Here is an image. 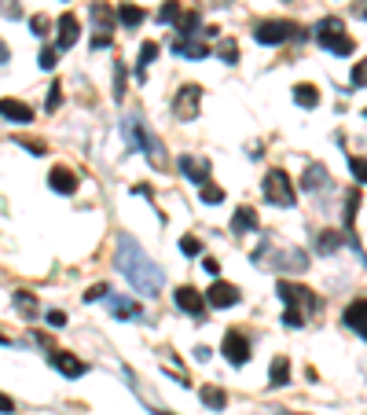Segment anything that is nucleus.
I'll return each mask as SVG.
<instances>
[{"label":"nucleus","instance_id":"2f4dec72","mask_svg":"<svg viewBox=\"0 0 367 415\" xmlns=\"http://www.w3.org/2000/svg\"><path fill=\"white\" fill-rule=\"evenodd\" d=\"M15 305L22 309V316H37V302H33L30 291H19V294H15Z\"/></svg>","mask_w":367,"mask_h":415},{"label":"nucleus","instance_id":"412c9836","mask_svg":"<svg viewBox=\"0 0 367 415\" xmlns=\"http://www.w3.org/2000/svg\"><path fill=\"white\" fill-rule=\"evenodd\" d=\"M301 188H305V191H323V188H327V170H323L320 162H312L309 170H305V180H301Z\"/></svg>","mask_w":367,"mask_h":415},{"label":"nucleus","instance_id":"e433bc0d","mask_svg":"<svg viewBox=\"0 0 367 415\" xmlns=\"http://www.w3.org/2000/svg\"><path fill=\"white\" fill-rule=\"evenodd\" d=\"M30 30H33L37 37H44V33L51 30V19H44V15H33V19H30Z\"/></svg>","mask_w":367,"mask_h":415},{"label":"nucleus","instance_id":"423d86ee","mask_svg":"<svg viewBox=\"0 0 367 415\" xmlns=\"http://www.w3.org/2000/svg\"><path fill=\"white\" fill-rule=\"evenodd\" d=\"M279 298H283L286 309H294V313H301V309L316 313V309H320L316 294H312L309 287H301V283H279Z\"/></svg>","mask_w":367,"mask_h":415},{"label":"nucleus","instance_id":"c85d7f7f","mask_svg":"<svg viewBox=\"0 0 367 415\" xmlns=\"http://www.w3.org/2000/svg\"><path fill=\"white\" fill-rule=\"evenodd\" d=\"M338 246H342V236H338V231H323L320 243H316V250H320V254H334Z\"/></svg>","mask_w":367,"mask_h":415},{"label":"nucleus","instance_id":"2eb2a0df","mask_svg":"<svg viewBox=\"0 0 367 415\" xmlns=\"http://www.w3.org/2000/svg\"><path fill=\"white\" fill-rule=\"evenodd\" d=\"M51 368H56L59 375H67V379H81V375L88 371L85 360H77L74 353H51Z\"/></svg>","mask_w":367,"mask_h":415},{"label":"nucleus","instance_id":"7c9ffc66","mask_svg":"<svg viewBox=\"0 0 367 415\" xmlns=\"http://www.w3.org/2000/svg\"><path fill=\"white\" fill-rule=\"evenodd\" d=\"M357 210H360V191H349V195H345V228H352Z\"/></svg>","mask_w":367,"mask_h":415},{"label":"nucleus","instance_id":"6e6552de","mask_svg":"<svg viewBox=\"0 0 367 415\" xmlns=\"http://www.w3.org/2000/svg\"><path fill=\"white\" fill-rule=\"evenodd\" d=\"M220 353H225L235 368H243L246 360H250V339H246L239 327H231V331L225 334V342H220Z\"/></svg>","mask_w":367,"mask_h":415},{"label":"nucleus","instance_id":"09e8293b","mask_svg":"<svg viewBox=\"0 0 367 415\" xmlns=\"http://www.w3.org/2000/svg\"><path fill=\"white\" fill-rule=\"evenodd\" d=\"M279 415H301V412H279Z\"/></svg>","mask_w":367,"mask_h":415},{"label":"nucleus","instance_id":"f8f14e48","mask_svg":"<svg viewBox=\"0 0 367 415\" xmlns=\"http://www.w3.org/2000/svg\"><path fill=\"white\" fill-rule=\"evenodd\" d=\"M177 309L180 313H191V316H202L206 313V298L184 283V287H177Z\"/></svg>","mask_w":367,"mask_h":415},{"label":"nucleus","instance_id":"a19ab883","mask_svg":"<svg viewBox=\"0 0 367 415\" xmlns=\"http://www.w3.org/2000/svg\"><path fill=\"white\" fill-rule=\"evenodd\" d=\"M283 323H286V327H301V323H305V316H301V313H294V309H286V313H283Z\"/></svg>","mask_w":367,"mask_h":415},{"label":"nucleus","instance_id":"f03ea898","mask_svg":"<svg viewBox=\"0 0 367 415\" xmlns=\"http://www.w3.org/2000/svg\"><path fill=\"white\" fill-rule=\"evenodd\" d=\"M122 129H125L129 147H133V151H143L151 165H165V147H162V140L147 129V122H143V118H125Z\"/></svg>","mask_w":367,"mask_h":415},{"label":"nucleus","instance_id":"c9c22d12","mask_svg":"<svg viewBox=\"0 0 367 415\" xmlns=\"http://www.w3.org/2000/svg\"><path fill=\"white\" fill-rule=\"evenodd\" d=\"M349 170L357 177V184H367V158H349Z\"/></svg>","mask_w":367,"mask_h":415},{"label":"nucleus","instance_id":"f3484780","mask_svg":"<svg viewBox=\"0 0 367 415\" xmlns=\"http://www.w3.org/2000/svg\"><path fill=\"white\" fill-rule=\"evenodd\" d=\"M180 170H184V177H188V180H195L199 188L209 180V162H206V158H191V154H184V158H180Z\"/></svg>","mask_w":367,"mask_h":415},{"label":"nucleus","instance_id":"de8ad7c7","mask_svg":"<svg viewBox=\"0 0 367 415\" xmlns=\"http://www.w3.org/2000/svg\"><path fill=\"white\" fill-rule=\"evenodd\" d=\"M8 56H11V51H8V44L0 41V63H8Z\"/></svg>","mask_w":367,"mask_h":415},{"label":"nucleus","instance_id":"20e7f679","mask_svg":"<svg viewBox=\"0 0 367 415\" xmlns=\"http://www.w3.org/2000/svg\"><path fill=\"white\" fill-rule=\"evenodd\" d=\"M265 199L272 202V206H294V199H297V191H294V184H291V177H286L283 170H268L265 173Z\"/></svg>","mask_w":367,"mask_h":415},{"label":"nucleus","instance_id":"c756f323","mask_svg":"<svg viewBox=\"0 0 367 415\" xmlns=\"http://www.w3.org/2000/svg\"><path fill=\"white\" fill-rule=\"evenodd\" d=\"M154 56H158V44H154V41H143V48H140V63H136V67H140V74H143V70H147L151 63H154Z\"/></svg>","mask_w":367,"mask_h":415},{"label":"nucleus","instance_id":"72a5a7b5","mask_svg":"<svg viewBox=\"0 0 367 415\" xmlns=\"http://www.w3.org/2000/svg\"><path fill=\"white\" fill-rule=\"evenodd\" d=\"M180 250L188 254V257H199V254H202V239H195V236H184V239H180Z\"/></svg>","mask_w":367,"mask_h":415},{"label":"nucleus","instance_id":"9b49d317","mask_svg":"<svg viewBox=\"0 0 367 415\" xmlns=\"http://www.w3.org/2000/svg\"><path fill=\"white\" fill-rule=\"evenodd\" d=\"M77 37H81V22H77L74 11H63V15H59V41H56V48H59V51L74 48Z\"/></svg>","mask_w":367,"mask_h":415},{"label":"nucleus","instance_id":"6ab92c4d","mask_svg":"<svg viewBox=\"0 0 367 415\" xmlns=\"http://www.w3.org/2000/svg\"><path fill=\"white\" fill-rule=\"evenodd\" d=\"M345 327H352V331H364L367 327V298H357L349 309H345Z\"/></svg>","mask_w":367,"mask_h":415},{"label":"nucleus","instance_id":"dca6fc26","mask_svg":"<svg viewBox=\"0 0 367 415\" xmlns=\"http://www.w3.org/2000/svg\"><path fill=\"white\" fill-rule=\"evenodd\" d=\"M0 118L26 125V122H33V107H26L22 99H0Z\"/></svg>","mask_w":367,"mask_h":415},{"label":"nucleus","instance_id":"aec40b11","mask_svg":"<svg viewBox=\"0 0 367 415\" xmlns=\"http://www.w3.org/2000/svg\"><path fill=\"white\" fill-rule=\"evenodd\" d=\"M268 382H272V390H279V386L291 382V357H275V360H272Z\"/></svg>","mask_w":367,"mask_h":415},{"label":"nucleus","instance_id":"4c0bfd02","mask_svg":"<svg viewBox=\"0 0 367 415\" xmlns=\"http://www.w3.org/2000/svg\"><path fill=\"white\" fill-rule=\"evenodd\" d=\"M352 85H357V88H367V59L352 67Z\"/></svg>","mask_w":367,"mask_h":415},{"label":"nucleus","instance_id":"473e14b6","mask_svg":"<svg viewBox=\"0 0 367 415\" xmlns=\"http://www.w3.org/2000/svg\"><path fill=\"white\" fill-rule=\"evenodd\" d=\"M220 59H225V63H239V44H235L231 41V37H228V41H220Z\"/></svg>","mask_w":367,"mask_h":415},{"label":"nucleus","instance_id":"c03bdc74","mask_svg":"<svg viewBox=\"0 0 367 415\" xmlns=\"http://www.w3.org/2000/svg\"><path fill=\"white\" fill-rule=\"evenodd\" d=\"M48 323H51V327H63V323H67V316H63L59 309H51V313H48Z\"/></svg>","mask_w":367,"mask_h":415},{"label":"nucleus","instance_id":"393cba45","mask_svg":"<svg viewBox=\"0 0 367 415\" xmlns=\"http://www.w3.org/2000/svg\"><path fill=\"white\" fill-rule=\"evenodd\" d=\"M199 397H202V405H206V408H213V412H220V408L228 405V393L220 390V386H202Z\"/></svg>","mask_w":367,"mask_h":415},{"label":"nucleus","instance_id":"79ce46f5","mask_svg":"<svg viewBox=\"0 0 367 415\" xmlns=\"http://www.w3.org/2000/svg\"><path fill=\"white\" fill-rule=\"evenodd\" d=\"M59 99H63V88H59V85H51V96H48V107H51V111H56V107H59Z\"/></svg>","mask_w":367,"mask_h":415},{"label":"nucleus","instance_id":"49530a36","mask_svg":"<svg viewBox=\"0 0 367 415\" xmlns=\"http://www.w3.org/2000/svg\"><path fill=\"white\" fill-rule=\"evenodd\" d=\"M202 268L209 272V276H217V272H220V265L213 261V257H206V261H202Z\"/></svg>","mask_w":367,"mask_h":415},{"label":"nucleus","instance_id":"1a4fd4ad","mask_svg":"<svg viewBox=\"0 0 367 415\" xmlns=\"http://www.w3.org/2000/svg\"><path fill=\"white\" fill-rule=\"evenodd\" d=\"M199 99H202V88L199 85H184L177 99H173V114H177V122H191L195 114H199Z\"/></svg>","mask_w":367,"mask_h":415},{"label":"nucleus","instance_id":"5701e85b","mask_svg":"<svg viewBox=\"0 0 367 415\" xmlns=\"http://www.w3.org/2000/svg\"><path fill=\"white\" fill-rule=\"evenodd\" d=\"M294 103H297V107H320V92H316V85H305V81H301V85H294Z\"/></svg>","mask_w":367,"mask_h":415},{"label":"nucleus","instance_id":"f257e3e1","mask_svg":"<svg viewBox=\"0 0 367 415\" xmlns=\"http://www.w3.org/2000/svg\"><path fill=\"white\" fill-rule=\"evenodd\" d=\"M117 268H122V276L133 283V291H140L143 298H154L162 291V268L151 261L147 250H143L133 236L117 239Z\"/></svg>","mask_w":367,"mask_h":415},{"label":"nucleus","instance_id":"cd10ccee","mask_svg":"<svg viewBox=\"0 0 367 415\" xmlns=\"http://www.w3.org/2000/svg\"><path fill=\"white\" fill-rule=\"evenodd\" d=\"M199 199L206 202V206H217V202H225V188H217V184H202V191H199Z\"/></svg>","mask_w":367,"mask_h":415},{"label":"nucleus","instance_id":"3c124183","mask_svg":"<svg viewBox=\"0 0 367 415\" xmlns=\"http://www.w3.org/2000/svg\"><path fill=\"white\" fill-rule=\"evenodd\" d=\"M364 118H367V107H364Z\"/></svg>","mask_w":367,"mask_h":415},{"label":"nucleus","instance_id":"0eeeda50","mask_svg":"<svg viewBox=\"0 0 367 415\" xmlns=\"http://www.w3.org/2000/svg\"><path fill=\"white\" fill-rule=\"evenodd\" d=\"M92 26H96V37H92V48H107L111 33H114V11L111 4H92Z\"/></svg>","mask_w":367,"mask_h":415},{"label":"nucleus","instance_id":"4468645a","mask_svg":"<svg viewBox=\"0 0 367 415\" xmlns=\"http://www.w3.org/2000/svg\"><path fill=\"white\" fill-rule=\"evenodd\" d=\"M48 184H51V191H59V195H74L77 191V173L67 170V165H56V170L48 173Z\"/></svg>","mask_w":367,"mask_h":415},{"label":"nucleus","instance_id":"a211bd4d","mask_svg":"<svg viewBox=\"0 0 367 415\" xmlns=\"http://www.w3.org/2000/svg\"><path fill=\"white\" fill-rule=\"evenodd\" d=\"M254 228H257V210L254 206H239L231 217V231L235 236H246V231H254Z\"/></svg>","mask_w":367,"mask_h":415},{"label":"nucleus","instance_id":"ddd939ff","mask_svg":"<svg viewBox=\"0 0 367 415\" xmlns=\"http://www.w3.org/2000/svg\"><path fill=\"white\" fill-rule=\"evenodd\" d=\"M107 309H111L117 320H140L143 316V305L133 302V298H122V294H111L107 298Z\"/></svg>","mask_w":367,"mask_h":415},{"label":"nucleus","instance_id":"39448f33","mask_svg":"<svg viewBox=\"0 0 367 415\" xmlns=\"http://www.w3.org/2000/svg\"><path fill=\"white\" fill-rule=\"evenodd\" d=\"M294 33H297V26L291 19H268L257 26L254 37H257V44H286Z\"/></svg>","mask_w":367,"mask_h":415},{"label":"nucleus","instance_id":"7ed1b4c3","mask_svg":"<svg viewBox=\"0 0 367 415\" xmlns=\"http://www.w3.org/2000/svg\"><path fill=\"white\" fill-rule=\"evenodd\" d=\"M312 33H316V41H320L327 51H334V56H352V51H357V41H352V37L345 33V22L334 19V15L320 19Z\"/></svg>","mask_w":367,"mask_h":415},{"label":"nucleus","instance_id":"8fccbe9b","mask_svg":"<svg viewBox=\"0 0 367 415\" xmlns=\"http://www.w3.org/2000/svg\"><path fill=\"white\" fill-rule=\"evenodd\" d=\"M360 334H364V339H367V327H364V331H360Z\"/></svg>","mask_w":367,"mask_h":415},{"label":"nucleus","instance_id":"a878e982","mask_svg":"<svg viewBox=\"0 0 367 415\" xmlns=\"http://www.w3.org/2000/svg\"><path fill=\"white\" fill-rule=\"evenodd\" d=\"M199 26H202L199 11H184V15H180V22H177V30H180V41H191Z\"/></svg>","mask_w":367,"mask_h":415},{"label":"nucleus","instance_id":"603ef678","mask_svg":"<svg viewBox=\"0 0 367 415\" xmlns=\"http://www.w3.org/2000/svg\"><path fill=\"white\" fill-rule=\"evenodd\" d=\"M364 15H367V11H364Z\"/></svg>","mask_w":367,"mask_h":415},{"label":"nucleus","instance_id":"b1692460","mask_svg":"<svg viewBox=\"0 0 367 415\" xmlns=\"http://www.w3.org/2000/svg\"><path fill=\"white\" fill-rule=\"evenodd\" d=\"M173 51H177V56H184V59H206L209 56V48L202 41H195V37H191V41H177Z\"/></svg>","mask_w":367,"mask_h":415},{"label":"nucleus","instance_id":"9d476101","mask_svg":"<svg viewBox=\"0 0 367 415\" xmlns=\"http://www.w3.org/2000/svg\"><path fill=\"white\" fill-rule=\"evenodd\" d=\"M206 305H213V309L239 305V287H231V283H225V279H213V287L206 291Z\"/></svg>","mask_w":367,"mask_h":415},{"label":"nucleus","instance_id":"f704fd0d","mask_svg":"<svg viewBox=\"0 0 367 415\" xmlns=\"http://www.w3.org/2000/svg\"><path fill=\"white\" fill-rule=\"evenodd\" d=\"M56 56H59V48H41V56H37V67H41V70H51V67H56Z\"/></svg>","mask_w":367,"mask_h":415},{"label":"nucleus","instance_id":"37998d69","mask_svg":"<svg viewBox=\"0 0 367 415\" xmlns=\"http://www.w3.org/2000/svg\"><path fill=\"white\" fill-rule=\"evenodd\" d=\"M11 412H15V400H11V397H4V393H0V415H11Z\"/></svg>","mask_w":367,"mask_h":415},{"label":"nucleus","instance_id":"a18cd8bd","mask_svg":"<svg viewBox=\"0 0 367 415\" xmlns=\"http://www.w3.org/2000/svg\"><path fill=\"white\" fill-rule=\"evenodd\" d=\"M22 147H30V154H44V144H37V140H22Z\"/></svg>","mask_w":367,"mask_h":415},{"label":"nucleus","instance_id":"bb28decb","mask_svg":"<svg viewBox=\"0 0 367 415\" xmlns=\"http://www.w3.org/2000/svg\"><path fill=\"white\" fill-rule=\"evenodd\" d=\"M180 15H184V8L177 4V0H165V4L158 8V22H165V26L169 22H180Z\"/></svg>","mask_w":367,"mask_h":415},{"label":"nucleus","instance_id":"58836bf2","mask_svg":"<svg viewBox=\"0 0 367 415\" xmlns=\"http://www.w3.org/2000/svg\"><path fill=\"white\" fill-rule=\"evenodd\" d=\"M111 294V287L107 283H96V287H88V294H85V302H103V298Z\"/></svg>","mask_w":367,"mask_h":415},{"label":"nucleus","instance_id":"ea45409f","mask_svg":"<svg viewBox=\"0 0 367 415\" xmlns=\"http://www.w3.org/2000/svg\"><path fill=\"white\" fill-rule=\"evenodd\" d=\"M125 96V67L117 63V77H114V99H122Z\"/></svg>","mask_w":367,"mask_h":415},{"label":"nucleus","instance_id":"4be33fe9","mask_svg":"<svg viewBox=\"0 0 367 415\" xmlns=\"http://www.w3.org/2000/svg\"><path fill=\"white\" fill-rule=\"evenodd\" d=\"M143 19H147V11H143L140 4H122V8H117V22L129 26V30H136Z\"/></svg>","mask_w":367,"mask_h":415}]
</instances>
